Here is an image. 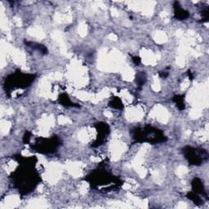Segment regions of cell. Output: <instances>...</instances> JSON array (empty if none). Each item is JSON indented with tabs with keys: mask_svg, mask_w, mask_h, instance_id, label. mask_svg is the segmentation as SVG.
I'll return each instance as SVG.
<instances>
[{
	"mask_svg": "<svg viewBox=\"0 0 209 209\" xmlns=\"http://www.w3.org/2000/svg\"><path fill=\"white\" fill-rule=\"evenodd\" d=\"M174 101L176 102V104L177 105V107L180 109H185V103H184V100L182 96H177L174 97Z\"/></svg>",
	"mask_w": 209,
	"mask_h": 209,
	"instance_id": "6",
	"label": "cell"
},
{
	"mask_svg": "<svg viewBox=\"0 0 209 209\" xmlns=\"http://www.w3.org/2000/svg\"><path fill=\"white\" fill-rule=\"evenodd\" d=\"M30 133H29L28 132H25V136H24V142L25 144H27L30 142Z\"/></svg>",
	"mask_w": 209,
	"mask_h": 209,
	"instance_id": "10",
	"label": "cell"
},
{
	"mask_svg": "<svg viewBox=\"0 0 209 209\" xmlns=\"http://www.w3.org/2000/svg\"><path fill=\"white\" fill-rule=\"evenodd\" d=\"M59 144V141L56 138L52 139H38L33 146L34 149L37 150L38 152L42 153H49L56 150Z\"/></svg>",
	"mask_w": 209,
	"mask_h": 209,
	"instance_id": "3",
	"label": "cell"
},
{
	"mask_svg": "<svg viewBox=\"0 0 209 209\" xmlns=\"http://www.w3.org/2000/svg\"><path fill=\"white\" fill-rule=\"evenodd\" d=\"M192 188H193V191H194L195 193L198 194V195H204V197H205L207 199H208L207 194L205 193L204 186L203 183H202V182L200 181L199 178L194 179V181L192 182Z\"/></svg>",
	"mask_w": 209,
	"mask_h": 209,
	"instance_id": "4",
	"label": "cell"
},
{
	"mask_svg": "<svg viewBox=\"0 0 209 209\" xmlns=\"http://www.w3.org/2000/svg\"><path fill=\"white\" fill-rule=\"evenodd\" d=\"M122 103H121V101L118 100V98H116V99H114V100H112V102H111V104L110 105H112L113 107H115V108H120V107H122Z\"/></svg>",
	"mask_w": 209,
	"mask_h": 209,
	"instance_id": "9",
	"label": "cell"
},
{
	"mask_svg": "<svg viewBox=\"0 0 209 209\" xmlns=\"http://www.w3.org/2000/svg\"><path fill=\"white\" fill-rule=\"evenodd\" d=\"M184 155L188 161L194 165H200L204 161L207 160L208 158V154L205 150L195 149L190 146L186 147L184 150Z\"/></svg>",
	"mask_w": 209,
	"mask_h": 209,
	"instance_id": "2",
	"label": "cell"
},
{
	"mask_svg": "<svg viewBox=\"0 0 209 209\" xmlns=\"http://www.w3.org/2000/svg\"><path fill=\"white\" fill-rule=\"evenodd\" d=\"M134 138L138 142L157 143L166 141V137L159 130L152 127L136 128L134 131Z\"/></svg>",
	"mask_w": 209,
	"mask_h": 209,
	"instance_id": "1",
	"label": "cell"
},
{
	"mask_svg": "<svg viewBox=\"0 0 209 209\" xmlns=\"http://www.w3.org/2000/svg\"><path fill=\"white\" fill-rule=\"evenodd\" d=\"M133 60L135 61V63L136 64H138L139 62H140V58H139V57H134Z\"/></svg>",
	"mask_w": 209,
	"mask_h": 209,
	"instance_id": "11",
	"label": "cell"
},
{
	"mask_svg": "<svg viewBox=\"0 0 209 209\" xmlns=\"http://www.w3.org/2000/svg\"><path fill=\"white\" fill-rule=\"evenodd\" d=\"M176 16L179 19H185L188 16V12L182 8H179L176 12Z\"/></svg>",
	"mask_w": 209,
	"mask_h": 209,
	"instance_id": "7",
	"label": "cell"
},
{
	"mask_svg": "<svg viewBox=\"0 0 209 209\" xmlns=\"http://www.w3.org/2000/svg\"><path fill=\"white\" fill-rule=\"evenodd\" d=\"M188 198L190 200H192L195 204L200 205L202 204V199L200 198V196L198 195V194L195 193L194 191H192L190 193L188 194Z\"/></svg>",
	"mask_w": 209,
	"mask_h": 209,
	"instance_id": "5",
	"label": "cell"
},
{
	"mask_svg": "<svg viewBox=\"0 0 209 209\" xmlns=\"http://www.w3.org/2000/svg\"><path fill=\"white\" fill-rule=\"evenodd\" d=\"M60 102H61L64 105H73V103H71V101L69 100L67 95H65V94L60 95Z\"/></svg>",
	"mask_w": 209,
	"mask_h": 209,
	"instance_id": "8",
	"label": "cell"
}]
</instances>
